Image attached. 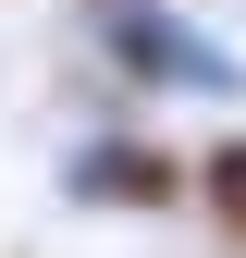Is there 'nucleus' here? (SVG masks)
<instances>
[{
  "mask_svg": "<svg viewBox=\"0 0 246 258\" xmlns=\"http://www.w3.org/2000/svg\"><path fill=\"white\" fill-rule=\"evenodd\" d=\"M86 37H99V86L123 99H197V111L246 99V49L197 25L184 0H111V13H86Z\"/></svg>",
  "mask_w": 246,
  "mask_h": 258,
  "instance_id": "f257e3e1",
  "label": "nucleus"
},
{
  "mask_svg": "<svg viewBox=\"0 0 246 258\" xmlns=\"http://www.w3.org/2000/svg\"><path fill=\"white\" fill-rule=\"evenodd\" d=\"M61 197L99 221H160V209H197V160L136 136V123H99V136L61 148Z\"/></svg>",
  "mask_w": 246,
  "mask_h": 258,
  "instance_id": "f03ea898",
  "label": "nucleus"
},
{
  "mask_svg": "<svg viewBox=\"0 0 246 258\" xmlns=\"http://www.w3.org/2000/svg\"><path fill=\"white\" fill-rule=\"evenodd\" d=\"M197 209H209L222 246H246V123H222V136L197 148Z\"/></svg>",
  "mask_w": 246,
  "mask_h": 258,
  "instance_id": "7ed1b4c3",
  "label": "nucleus"
},
{
  "mask_svg": "<svg viewBox=\"0 0 246 258\" xmlns=\"http://www.w3.org/2000/svg\"><path fill=\"white\" fill-rule=\"evenodd\" d=\"M74 13H111V0H74Z\"/></svg>",
  "mask_w": 246,
  "mask_h": 258,
  "instance_id": "20e7f679",
  "label": "nucleus"
}]
</instances>
